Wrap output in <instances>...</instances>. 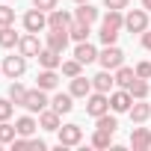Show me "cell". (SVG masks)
<instances>
[{
	"label": "cell",
	"mask_w": 151,
	"mask_h": 151,
	"mask_svg": "<svg viewBox=\"0 0 151 151\" xmlns=\"http://www.w3.org/2000/svg\"><path fill=\"white\" fill-rule=\"evenodd\" d=\"M74 21L95 24V21H98V9H95V6H89V3H77V9H74Z\"/></svg>",
	"instance_id": "21"
},
{
	"label": "cell",
	"mask_w": 151,
	"mask_h": 151,
	"mask_svg": "<svg viewBox=\"0 0 151 151\" xmlns=\"http://www.w3.org/2000/svg\"><path fill=\"white\" fill-rule=\"evenodd\" d=\"M39 127H42V130H59V127H62V124H59V113H56L53 107L42 110V113H39Z\"/></svg>",
	"instance_id": "19"
},
{
	"label": "cell",
	"mask_w": 151,
	"mask_h": 151,
	"mask_svg": "<svg viewBox=\"0 0 151 151\" xmlns=\"http://www.w3.org/2000/svg\"><path fill=\"white\" fill-rule=\"evenodd\" d=\"M101 27L122 30V27H124V12H122V9H107V15H104V24H101Z\"/></svg>",
	"instance_id": "22"
},
{
	"label": "cell",
	"mask_w": 151,
	"mask_h": 151,
	"mask_svg": "<svg viewBox=\"0 0 151 151\" xmlns=\"http://www.w3.org/2000/svg\"><path fill=\"white\" fill-rule=\"evenodd\" d=\"M12 110H15V104L9 98H0V122H9L12 119Z\"/></svg>",
	"instance_id": "34"
},
{
	"label": "cell",
	"mask_w": 151,
	"mask_h": 151,
	"mask_svg": "<svg viewBox=\"0 0 151 151\" xmlns=\"http://www.w3.org/2000/svg\"><path fill=\"white\" fill-rule=\"evenodd\" d=\"M130 148L133 151H148L151 148V130L148 127H133L130 130Z\"/></svg>",
	"instance_id": "11"
},
{
	"label": "cell",
	"mask_w": 151,
	"mask_h": 151,
	"mask_svg": "<svg viewBox=\"0 0 151 151\" xmlns=\"http://www.w3.org/2000/svg\"><path fill=\"white\" fill-rule=\"evenodd\" d=\"M86 113H89L92 119H98V116L110 113V95H107V92H95V89H92V95L86 98Z\"/></svg>",
	"instance_id": "2"
},
{
	"label": "cell",
	"mask_w": 151,
	"mask_h": 151,
	"mask_svg": "<svg viewBox=\"0 0 151 151\" xmlns=\"http://www.w3.org/2000/svg\"><path fill=\"white\" fill-rule=\"evenodd\" d=\"M0 68H3V74H6L9 80H18L21 74L27 71V56H24V53H18V56L12 53V56L3 59V65H0Z\"/></svg>",
	"instance_id": "4"
},
{
	"label": "cell",
	"mask_w": 151,
	"mask_h": 151,
	"mask_svg": "<svg viewBox=\"0 0 151 151\" xmlns=\"http://www.w3.org/2000/svg\"><path fill=\"white\" fill-rule=\"evenodd\" d=\"M59 68H62L65 77H77V74H83V62H80V59H65Z\"/></svg>",
	"instance_id": "28"
},
{
	"label": "cell",
	"mask_w": 151,
	"mask_h": 151,
	"mask_svg": "<svg viewBox=\"0 0 151 151\" xmlns=\"http://www.w3.org/2000/svg\"><path fill=\"white\" fill-rule=\"evenodd\" d=\"M15 127H18V136H33L36 127H39V122H36L33 116H21V119L15 122Z\"/></svg>",
	"instance_id": "26"
},
{
	"label": "cell",
	"mask_w": 151,
	"mask_h": 151,
	"mask_svg": "<svg viewBox=\"0 0 151 151\" xmlns=\"http://www.w3.org/2000/svg\"><path fill=\"white\" fill-rule=\"evenodd\" d=\"M124 30L127 33H145L148 30V9H130L124 15Z\"/></svg>",
	"instance_id": "3"
},
{
	"label": "cell",
	"mask_w": 151,
	"mask_h": 151,
	"mask_svg": "<svg viewBox=\"0 0 151 151\" xmlns=\"http://www.w3.org/2000/svg\"><path fill=\"white\" fill-rule=\"evenodd\" d=\"M56 136H59V145H62V148H71V145H80V142H83L80 124H62V127L56 130Z\"/></svg>",
	"instance_id": "5"
},
{
	"label": "cell",
	"mask_w": 151,
	"mask_h": 151,
	"mask_svg": "<svg viewBox=\"0 0 151 151\" xmlns=\"http://www.w3.org/2000/svg\"><path fill=\"white\" fill-rule=\"evenodd\" d=\"M104 6H107V9H122V12H124V9H127V0H104Z\"/></svg>",
	"instance_id": "38"
},
{
	"label": "cell",
	"mask_w": 151,
	"mask_h": 151,
	"mask_svg": "<svg viewBox=\"0 0 151 151\" xmlns=\"http://www.w3.org/2000/svg\"><path fill=\"white\" fill-rule=\"evenodd\" d=\"M24 30L27 33H42V30H47V12H42V9H30L27 15H24Z\"/></svg>",
	"instance_id": "6"
},
{
	"label": "cell",
	"mask_w": 151,
	"mask_h": 151,
	"mask_svg": "<svg viewBox=\"0 0 151 151\" xmlns=\"http://www.w3.org/2000/svg\"><path fill=\"white\" fill-rule=\"evenodd\" d=\"M18 42H21V36L15 33L12 24L9 27H0V47H18Z\"/></svg>",
	"instance_id": "25"
},
{
	"label": "cell",
	"mask_w": 151,
	"mask_h": 151,
	"mask_svg": "<svg viewBox=\"0 0 151 151\" xmlns=\"http://www.w3.org/2000/svg\"><path fill=\"white\" fill-rule=\"evenodd\" d=\"M142 9H148V12H151V0H142Z\"/></svg>",
	"instance_id": "41"
},
{
	"label": "cell",
	"mask_w": 151,
	"mask_h": 151,
	"mask_svg": "<svg viewBox=\"0 0 151 151\" xmlns=\"http://www.w3.org/2000/svg\"><path fill=\"white\" fill-rule=\"evenodd\" d=\"M68 42H71V36H68V30H47V47H53V50H65L68 47Z\"/></svg>",
	"instance_id": "18"
},
{
	"label": "cell",
	"mask_w": 151,
	"mask_h": 151,
	"mask_svg": "<svg viewBox=\"0 0 151 151\" xmlns=\"http://www.w3.org/2000/svg\"><path fill=\"white\" fill-rule=\"evenodd\" d=\"M95 127H101V130H110V133H116V127H119V122H116V116H110V113H104V116H98V119H95Z\"/></svg>",
	"instance_id": "31"
},
{
	"label": "cell",
	"mask_w": 151,
	"mask_h": 151,
	"mask_svg": "<svg viewBox=\"0 0 151 151\" xmlns=\"http://www.w3.org/2000/svg\"><path fill=\"white\" fill-rule=\"evenodd\" d=\"M33 6L42 12H50V9H56V0H33Z\"/></svg>",
	"instance_id": "37"
},
{
	"label": "cell",
	"mask_w": 151,
	"mask_h": 151,
	"mask_svg": "<svg viewBox=\"0 0 151 151\" xmlns=\"http://www.w3.org/2000/svg\"><path fill=\"white\" fill-rule=\"evenodd\" d=\"M110 142H113V133L95 127V133H92V145H95V148H110Z\"/></svg>",
	"instance_id": "30"
},
{
	"label": "cell",
	"mask_w": 151,
	"mask_h": 151,
	"mask_svg": "<svg viewBox=\"0 0 151 151\" xmlns=\"http://www.w3.org/2000/svg\"><path fill=\"white\" fill-rule=\"evenodd\" d=\"M36 59H39V65H42V68H59V65H62V53H59V50H53V47H47V45L42 47V53H39Z\"/></svg>",
	"instance_id": "13"
},
{
	"label": "cell",
	"mask_w": 151,
	"mask_h": 151,
	"mask_svg": "<svg viewBox=\"0 0 151 151\" xmlns=\"http://www.w3.org/2000/svg\"><path fill=\"white\" fill-rule=\"evenodd\" d=\"M18 53H24V56H39V53H42L39 33H27V36H21V42H18Z\"/></svg>",
	"instance_id": "9"
},
{
	"label": "cell",
	"mask_w": 151,
	"mask_h": 151,
	"mask_svg": "<svg viewBox=\"0 0 151 151\" xmlns=\"http://www.w3.org/2000/svg\"><path fill=\"white\" fill-rule=\"evenodd\" d=\"M74 59H80L83 65L95 62V59H98V50H95V45H89V42H77V47H74Z\"/></svg>",
	"instance_id": "20"
},
{
	"label": "cell",
	"mask_w": 151,
	"mask_h": 151,
	"mask_svg": "<svg viewBox=\"0 0 151 151\" xmlns=\"http://www.w3.org/2000/svg\"><path fill=\"white\" fill-rule=\"evenodd\" d=\"M74 24V15L65 9H50L47 12V30H68Z\"/></svg>",
	"instance_id": "8"
},
{
	"label": "cell",
	"mask_w": 151,
	"mask_h": 151,
	"mask_svg": "<svg viewBox=\"0 0 151 151\" xmlns=\"http://www.w3.org/2000/svg\"><path fill=\"white\" fill-rule=\"evenodd\" d=\"M27 92H30V89H24V86H21L18 80H12V86H9V101H12V104H21V107H24V98H27Z\"/></svg>",
	"instance_id": "29"
},
{
	"label": "cell",
	"mask_w": 151,
	"mask_h": 151,
	"mask_svg": "<svg viewBox=\"0 0 151 151\" xmlns=\"http://www.w3.org/2000/svg\"><path fill=\"white\" fill-rule=\"evenodd\" d=\"M30 148H33V151H45L47 145H45L42 139H33V136H30Z\"/></svg>",
	"instance_id": "39"
},
{
	"label": "cell",
	"mask_w": 151,
	"mask_h": 151,
	"mask_svg": "<svg viewBox=\"0 0 151 151\" xmlns=\"http://www.w3.org/2000/svg\"><path fill=\"white\" fill-rule=\"evenodd\" d=\"M98 62H101V68L116 71L119 65H124V53H122V47H116V45H104V50L98 53Z\"/></svg>",
	"instance_id": "1"
},
{
	"label": "cell",
	"mask_w": 151,
	"mask_h": 151,
	"mask_svg": "<svg viewBox=\"0 0 151 151\" xmlns=\"http://www.w3.org/2000/svg\"><path fill=\"white\" fill-rule=\"evenodd\" d=\"M0 71H3V68H0Z\"/></svg>",
	"instance_id": "44"
},
{
	"label": "cell",
	"mask_w": 151,
	"mask_h": 151,
	"mask_svg": "<svg viewBox=\"0 0 151 151\" xmlns=\"http://www.w3.org/2000/svg\"><path fill=\"white\" fill-rule=\"evenodd\" d=\"M127 113H130V122H133V124H142V122L151 119V104H145V98H142V101H133Z\"/></svg>",
	"instance_id": "15"
},
{
	"label": "cell",
	"mask_w": 151,
	"mask_h": 151,
	"mask_svg": "<svg viewBox=\"0 0 151 151\" xmlns=\"http://www.w3.org/2000/svg\"><path fill=\"white\" fill-rule=\"evenodd\" d=\"M133 77H136V71H133V68H127V65H119V68H116V86L127 89V86L133 83Z\"/></svg>",
	"instance_id": "27"
},
{
	"label": "cell",
	"mask_w": 151,
	"mask_h": 151,
	"mask_svg": "<svg viewBox=\"0 0 151 151\" xmlns=\"http://www.w3.org/2000/svg\"><path fill=\"white\" fill-rule=\"evenodd\" d=\"M127 92L133 95V101H142V98H148L151 86H148V80H142V77H133V83L127 86Z\"/></svg>",
	"instance_id": "23"
},
{
	"label": "cell",
	"mask_w": 151,
	"mask_h": 151,
	"mask_svg": "<svg viewBox=\"0 0 151 151\" xmlns=\"http://www.w3.org/2000/svg\"><path fill=\"white\" fill-rule=\"evenodd\" d=\"M98 39H101L104 45H116V39H119V30H110V27H101Z\"/></svg>",
	"instance_id": "35"
},
{
	"label": "cell",
	"mask_w": 151,
	"mask_h": 151,
	"mask_svg": "<svg viewBox=\"0 0 151 151\" xmlns=\"http://www.w3.org/2000/svg\"><path fill=\"white\" fill-rule=\"evenodd\" d=\"M142 47H145V50H151V30H145V33H142Z\"/></svg>",
	"instance_id": "40"
},
{
	"label": "cell",
	"mask_w": 151,
	"mask_h": 151,
	"mask_svg": "<svg viewBox=\"0 0 151 151\" xmlns=\"http://www.w3.org/2000/svg\"><path fill=\"white\" fill-rule=\"evenodd\" d=\"M0 145H3V142H0Z\"/></svg>",
	"instance_id": "43"
},
{
	"label": "cell",
	"mask_w": 151,
	"mask_h": 151,
	"mask_svg": "<svg viewBox=\"0 0 151 151\" xmlns=\"http://www.w3.org/2000/svg\"><path fill=\"white\" fill-rule=\"evenodd\" d=\"M36 80H39V83H36L39 89L50 92V89H56V86H59V74H56V68H42Z\"/></svg>",
	"instance_id": "17"
},
{
	"label": "cell",
	"mask_w": 151,
	"mask_h": 151,
	"mask_svg": "<svg viewBox=\"0 0 151 151\" xmlns=\"http://www.w3.org/2000/svg\"><path fill=\"white\" fill-rule=\"evenodd\" d=\"M113 86H116V74L107 71V68H104L101 74H95V77H92V89H95V92H107V95H110Z\"/></svg>",
	"instance_id": "12"
},
{
	"label": "cell",
	"mask_w": 151,
	"mask_h": 151,
	"mask_svg": "<svg viewBox=\"0 0 151 151\" xmlns=\"http://www.w3.org/2000/svg\"><path fill=\"white\" fill-rule=\"evenodd\" d=\"M9 24H15V9L0 3V27H9Z\"/></svg>",
	"instance_id": "33"
},
{
	"label": "cell",
	"mask_w": 151,
	"mask_h": 151,
	"mask_svg": "<svg viewBox=\"0 0 151 151\" xmlns=\"http://www.w3.org/2000/svg\"><path fill=\"white\" fill-rule=\"evenodd\" d=\"M133 71H136V77H142V80H151V62H139Z\"/></svg>",
	"instance_id": "36"
},
{
	"label": "cell",
	"mask_w": 151,
	"mask_h": 151,
	"mask_svg": "<svg viewBox=\"0 0 151 151\" xmlns=\"http://www.w3.org/2000/svg\"><path fill=\"white\" fill-rule=\"evenodd\" d=\"M50 107H53L59 116H65V113L74 110V95H71V92H56V95L50 98Z\"/></svg>",
	"instance_id": "14"
},
{
	"label": "cell",
	"mask_w": 151,
	"mask_h": 151,
	"mask_svg": "<svg viewBox=\"0 0 151 151\" xmlns=\"http://www.w3.org/2000/svg\"><path fill=\"white\" fill-rule=\"evenodd\" d=\"M89 27H92V24H83V21H74V24L68 27V36H71L74 42H89V33H92Z\"/></svg>",
	"instance_id": "24"
},
{
	"label": "cell",
	"mask_w": 151,
	"mask_h": 151,
	"mask_svg": "<svg viewBox=\"0 0 151 151\" xmlns=\"http://www.w3.org/2000/svg\"><path fill=\"white\" fill-rule=\"evenodd\" d=\"M74 3H89V0H74Z\"/></svg>",
	"instance_id": "42"
},
{
	"label": "cell",
	"mask_w": 151,
	"mask_h": 151,
	"mask_svg": "<svg viewBox=\"0 0 151 151\" xmlns=\"http://www.w3.org/2000/svg\"><path fill=\"white\" fill-rule=\"evenodd\" d=\"M15 136H18V127H15V124H9V122H0V142L6 145V142H12Z\"/></svg>",
	"instance_id": "32"
},
{
	"label": "cell",
	"mask_w": 151,
	"mask_h": 151,
	"mask_svg": "<svg viewBox=\"0 0 151 151\" xmlns=\"http://www.w3.org/2000/svg\"><path fill=\"white\" fill-rule=\"evenodd\" d=\"M47 104H50V98H47V92L45 89H30L27 92V98H24V107L30 110V113H42V110H47Z\"/></svg>",
	"instance_id": "7"
},
{
	"label": "cell",
	"mask_w": 151,
	"mask_h": 151,
	"mask_svg": "<svg viewBox=\"0 0 151 151\" xmlns=\"http://www.w3.org/2000/svg\"><path fill=\"white\" fill-rule=\"evenodd\" d=\"M130 104H133V95H130L127 89H119V92L110 95V110H113V113H127Z\"/></svg>",
	"instance_id": "10"
},
{
	"label": "cell",
	"mask_w": 151,
	"mask_h": 151,
	"mask_svg": "<svg viewBox=\"0 0 151 151\" xmlns=\"http://www.w3.org/2000/svg\"><path fill=\"white\" fill-rule=\"evenodd\" d=\"M74 98H89L92 95V80L83 77V74H77V77H71V89H68Z\"/></svg>",
	"instance_id": "16"
}]
</instances>
